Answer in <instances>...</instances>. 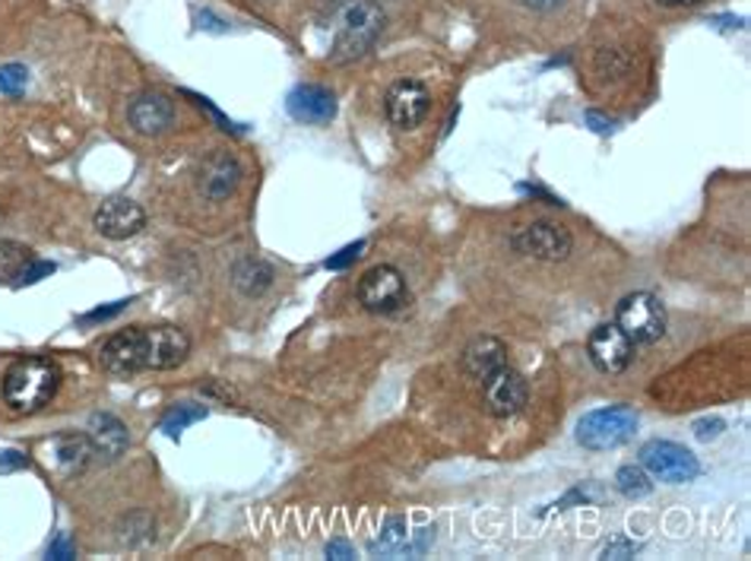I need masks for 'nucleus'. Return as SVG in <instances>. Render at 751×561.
I'll list each match as a JSON object with an SVG mask.
<instances>
[{
    "instance_id": "obj_1",
    "label": "nucleus",
    "mask_w": 751,
    "mask_h": 561,
    "mask_svg": "<svg viewBox=\"0 0 751 561\" xmlns=\"http://www.w3.org/2000/svg\"><path fill=\"white\" fill-rule=\"evenodd\" d=\"M330 26H333L330 61L346 64L361 58L378 41V35L384 33V10L374 0H333Z\"/></svg>"
},
{
    "instance_id": "obj_2",
    "label": "nucleus",
    "mask_w": 751,
    "mask_h": 561,
    "mask_svg": "<svg viewBox=\"0 0 751 561\" xmlns=\"http://www.w3.org/2000/svg\"><path fill=\"white\" fill-rule=\"evenodd\" d=\"M61 387V368L48 356H23L3 374V403L13 413H38Z\"/></svg>"
},
{
    "instance_id": "obj_3",
    "label": "nucleus",
    "mask_w": 751,
    "mask_h": 561,
    "mask_svg": "<svg viewBox=\"0 0 751 561\" xmlns=\"http://www.w3.org/2000/svg\"><path fill=\"white\" fill-rule=\"evenodd\" d=\"M637 431V413L631 406H606L587 413L577 422V441L587 451H612L634 438Z\"/></svg>"
},
{
    "instance_id": "obj_4",
    "label": "nucleus",
    "mask_w": 751,
    "mask_h": 561,
    "mask_svg": "<svg viewBox=\"0 0 751 561\" xmlns=\"http://www.w3.org/2000/svg\"><path fill=\"white\" fill-rule=\"evenodd\" d=\"M616 327L634 346H651L666 333V308L651 293H631L616 308Z\"/></svg>"
},
{
    "instance_id": "obj_5",
    "label": "nucleus",
    "mask_w": 751,
    "mask_h": 561,
    "mask_svg": "<svg viewBox=\"0 0 751 561\" xmlns=\"http://www.w3.org/2000/svg\"><path fill=\"white\" fill-rule=\"evenodd\" d=\"M359 305L371 314H396L409 305L406 276L391 264L371 266L359 279Z\"/></svg>"
},
{
    "instance_id": "obj_6",
    "label": "nucleus",
    "mask_w": 751,
    "mask_h": 561,
    "mask_svg": "<svg viewBox=\"0 0 751 561\" xmlns=\"http://www.w3.org/2000/svg\"><path fill=\"white\" fill-rule=\"evenodd\" d=\"M641 466L659 482H669V486H686V482H694L701 476V463L688 447L676 444V441H659V438L641 447Z\"/></svg>"
},
{
    "instance_id": "obj_7",
    "label": "nucleus",
    "mask_w": 751,
    "mask_h": 561,
    "mask_svg": "<svg viewBox=\"0 0 751 561\" xmlns=\"http://www.w3.org/2000/svg\"><path fill=\"white\" fill-rule=\"evenodd\" d=\"M511 244H514L517 254H526L533 261L558 264V261H564L571 254L574 238H571V231L564 229V226H558V223H529V226L514 231Z\"/></svg>"
},
{
    "instance_id": "obj_8",
    "label": "nucleus",
    "mask_w": 751,
    "mask_h": 561,
    "mask_svg": "<svg viewBox=\"0 0 751 561\" xmlns=\"http://www.w3.org/2000/svg\"><path fill=\"white\" fill-rule=\"evenodd\" d=\"M529 399L526 381L521 371H514L511 365H501L498 371H491L489 378H482V403L491 416L498 419H511L517 416Z\"/></svg>"
},
{
    "instance_id": "obj_9",
    "label": "nucleus",
    "mask_w": 751,
    "mask_h": 561,
    "mask_svg": "<svg viewBox=\"0 0 751 561\" xmlns=\"http://www.w3.org/2000/svg\"><path fill=\"white\" fill-rule=\"evenodd\" d=\"M191 353V336L175 327V324H159V327H143V359L146 371H168L188 359Z\"/></svg>"
},
{
    "instance_id": "obj_10",
    "label": "nucleus",
    "mask_w": 751,
    "mask_h": 561,
    "mask_svg": "<svg viewBox=\"0 0 751 561\" xmlns=\"http://www.w3.org/2000/svg\"><path fill=\"white\" fill-rule=\"evenodd\" d=\"M384 108H388V118H391L393 128L413 131L425 121V115L431 108V96H428V89L419 80H400V83L391 86Z\"/></svg>"
},
{
    "instance_id": "obj_11",
    "label": "nucleus",
    "mask_w": 751,
    "mask_h": 561,
    "mask_svg": "<svg viewBox=\"0 0 751 561\" xmlns=\"http://www.w3.org/2000/svg\"><path fill=\"white\" fill-rule=\"evenodd\" d=\"M98 365L108 374L128 378L136 371H146V359H143V327H128V331L115 333L105 339V346L98 349Z\"/></svg>"
},
{
    "instance_id": "obj_12",
    "label": "nucleus",
    "mask_w": 751,
    "mask_h": 561,
    "mask_svg": "<svg viewBox=\"0 0 751 561\" xmlns=\"http://www.w3.org/2000/svg\"><path fill=\"white\" fill-rule=\"evenodd\" d=\"M589 362L596 365L606 374H621L631 359H634V343L616 327V324H599L596 331L589 333L587 339Z\"/></svg>"
},
{
    "instance_id": "obj_13",
    "label": "nucleus",
    "mask_w": 751,
    "mask_h": 561,
    "mask_svg": "<svg viewBox=\"0 0 751 561\" xmlns=\"http://www.w3.org/2000/svg\"><path fill=\"white\" fill-rule=\"evenodd\" d=\"M238 184H241V163L231 153H226V150H216L213 156H206L200 171H196L200 194L206 200H213V203L231 198Z\"/></svg>"
},
{
    "instance_id": "obj_14",
    "label": "nucleus",
    "mask_w": 751,
    "mask_h": 561,
    "mask_svg": "<svg viewBox=\"0 0 751 561\" xmlns=\"http://www.w3.org/2000/svg\"><path fill=\"white\" fill-rule=\"evenodd\" d=\"M93 226H96L98 235H105L111 241H128V238H133L136 231L146 226V213L133 200L111 198L96 210Z\"/></svg>"
},
{
    "instance_id": "obj_15",
    "label": "nucleus",
    "mask_w": 751,
    "mask_h": 561,
    "mask_svg": "<svg viewBox=\"0 0 751 561\" xmlns=\"http://www.w3.org/2000/svg\"><path fill=\"white\" fill-rule=\"evenodd\" d=\"M286 108L301 124H327L336 118V96L318 83H301L289 93Z\"/></svg>"
},
{
    "instance_id": "obj_16",
    "label": "nucleus",
    "mask_w": 751,
    "mask_h": 561,
    "mask_svg": "<svg viewBox=\"0 0 751 561\" xmlns=\"http://www.w3.org/2000/svg\"><path fill=\"white\" fill-rule=\"evenodd\" d=\"M175 121V102L163 96V93H143L136 96L131 105V124L136 133H163L171 128Z\"/></svg>"
},
{
    "instance_id": "obj_17",
    "label": "nucleus",
    "mask_w": 751,
    "mask_h": 561,
    "mask_svg": "<svg viewBox=\"0 0 751 561\" xmlns=\"http://www.w3.org/2000/svg\"><path fill=\"white\" fill-rule=\"evenodd\" d=\"M86 434H90L93 454L102 457V461H118L128 451V429L121 426V419H115L108 413H96L90 419Z\"/></svg>"
},
{
    "instance_id": "obj_18",
    "label": "nucleus",
    "mask_w": 751,
    "mask_h": 561,
    "mask_svg": "<svg viewBox=\"0 0 751 561\" xmlns=\"http://www.w3.org/2000/svg\"><path fill=\"white\" fill-rule=\"evenodd\" d=\"M501 365H508V346L494 336H476L463 349V371L476 381L489 378L491 371H498Z\"/></svg>"
},
{
    "instance_id": "obj_19",
    "label": "nucleus",
    "mask_w": 751,
    "mask_h": 561,
    "mask_svg": "<svg viewBox=\"0 0 751 561\" xmlns=\"http://www.w3.org/2000/svg\"><path fill=\"white\" fill-rule=\"evenodd\" d=\"M368 552L371 556H403V552L413 556L416 542H413V533L406 527V521L403 517H391L384 524V529H381V536L368 546Z\"/></svg>"
},
{
    "instance_id": "obj_20",
    "label": "nucleus",
    "mask_w": 751,
    "mask_h": 561,
    "mask_svg": "<svg viewBox=\"0 0 751 561\" xmlns=\"http://www.w3.org/2000/svg\"><path fill=\"white\" fill-rule=\"evenodd\" d=\"M55 454H58V463L64 466L67 473H80L93 454V444H90V434L83 431H67V434H58L55 438Z\"/></svg>"
},
{
    "instance_id": "obj_21",
    "label": "nucleus",
    "mask_w": 751,
    "mask_h": 561,
    "mask_svg": "<svg viewBox=\"0 0 751 561\" xmlns=\"http://www.w3.org/2000/svg\"><path fill=\"white\" fill-rule=\"evenodd\" d=\"M231 283L241 296L258 298L263 296L270 286H273V266L263 264V261H241V264L231 270Z\"/></svg>"
},
{
    "instance_id": "obj_22",
    "label": "nucleus",
    "mask_w": 751,
    "mask_h": 561,
    "mask_svg": "<svg viewBox=\"0 0 751 561\" xmlns=\"http://www.w3.org/2000/svg\"><path fill=\"white\" fill-rule=\"evenodd\" d=\"M33 251L20 241H0V279H20V273L33 264Z\"/></svg>"
},
{
    "instance_id": "obj_23",
    "label": "nucleus",
    "mask_w": 751,
    "mask_h": 561,
    "mask_svg": "<svg viewBox=\"0 0 751 561\" xmlns=\"http://www.w3.org/2000/svg\"><path fill=\"white\" fill-rule=\"evenodd\" d=\"M200 419H206V406H196V403H175L163 419V431L168 438H178L188 426H194Z\"/></svg>"
},
{
    "instance_id": "obj_24",
    "label": "nucleus",
    "mask_w": 751,
    "mask_h": 561,
    "mask_svg": "<svg viewBox=\"0 0 751 561\" xmlns=\"http://www.w3.org/2000/svg\"><path fill=\"white\" fill-rule=\"evenodd\" d=\"M616 486H619L621 496L631 498V501L647 498L654 492V482H651V476H647L644 466H621L619 476H616Z\"/></svg>"
},
{
    "instance_id": "obj_25",
    "label": "nucleus",
    "mask_w": 751,
    "mask_h": 561,
    "mask_svg": "<svg viewBox=\"0 0 751 561\" xmlns=\"http://www.w3.org/2000/svg\"><path fill=\"white\" fill-rule=\"evenodd\" d=\"M29 83V70L23 64H3L0 67V93L7 96H20Z\"/></svg>"
},
{
    "instance_id": "obj_26",
    "label": "nucleus",
    "mask_w": 751,
    "mask_h": 561,
    "mask_svg": "<svg viewBox=\"0 0 751 561\" xmlns=\"http://www.w3.org/2000/svg\"><path fill=\"white\" fill-rule=\"evenodd\" d=\"M596 498H603V492H599L596 486H581V489L568 492V496L561 498V501H556L552 508H556V511H568L571 504H581V501L587 504V501H596Z\"/></svg>"
},
{
    "instance_id": "obj_27",
    "label": "nucleus",
    "mask_w": 751,
    "mask_h": 561,
    "mask_svg": "<svg viewBox=\"0 0 751 561\" xmlns=\"http://www.w3.org/2000/svg\"><path fill=\"white\" fill-rule=\"evenodd\" d=\"M361 251H365V241H356V244H346L336 258H330L327 261V270H346L349 264H356L361 258Z\"/></svg>"
},
{
    "instance_id": "obj_28",
    "label": "nucleus",
    "mask_w": 751,
    "mask_h": 561,
    "mask_svg": "<svg viewBox=\"0 0 751 561\" xmlns=\"http://www.w3.org/2000/svg\"><path fill=\"white\" fill-rule=\"evenodd\" d=\"M55 273V264H48V261H33V264L26 266L23 273H20V286H29V283H38L41 276H51Z\"/></svg>"
},
{
    "instance_id": "obj_29",
    "label": "nucleus",
    "mask_w": 751,
    "mask_h": 561,
    "mask_svg": "<svg viewBox=\"0 0 751 561\" xmlns=\"http://www.w3.org/2000/svg\"><path fill=\"white\" fill-rule=\"evenodd\" d=\"M637 552V542H631V539H612L606 549H603V559H631Z\"/></svg>"
},
{
    "instance_id": "obj_30",
    "label": "nucleus",
    "mask_w": 751,
    "mask_h": 561,
    "mask_svg": "<svg viewBox=\"0 0 751 561\" xmlns=\"http://www.w3.org/2000/svg\"><path fill=\"white\" fill-rule=\"evenodd\" d=\"M131 301H111L108 308H96V311H90V314H83V324H96V321H108V318H115V314H121L124 308H128Z\"/></svg>"
},
{
    "instance_id": "obj_31",
    "label": "nucleus",
    "mask_w": 751,
    "mask_h": 561,
    "mask_svg": "<svg viewBox=\"0 0 751 561\" xmlns=\"http://www.w3.org/2000/svg\"><path fill=\"white\" fill-rule=\"evenodd\" d=\"M723 429H726L723 419H701V422H694V434H698L701 441H714V438H719V431Z\"/></svg>"
},
{
    "instance_id": "obj_32",
    "label": "nucleus",
    "mask_w": 751,
    "mask_h": 561,
    "mask_svg": "<svg viewBox=\"0 0 751 561\" xmlns=\"http://www.w3.org/2000/svg\"><path fill=\"white\" fill-rule=\"evenodd\" d=\"M48 559H58V561L76 559V552H73V546L67 542V536H58V539L51 542V549H48Z\"/></svg>"
},
{
    "instance_id": "obj_33",
    "label": "nucleus",
    "mask_w": 751,
    "mask_h": 561,
    "mask_svg": "<svg viewBox=\"0 0 751 561\" xmlns=\"http://www.w3.org/2000/svg\"><path fill=\"white\" fill-rule=\"evenodd\" d=\"M327 559H356V549L343 539H333L327 542Z\"/></svg>"
},
{
    "instance_id": "obj_34",
    "label": "nucleus",
    "mask_w": 751,
    "mask_h": 561,
    "mask_svg": "<svg viewBox=\"0 0 751 561\" xmlns=\"http://www.w3.org/2000/svg\"><path fill=\"white\" fill-rule=\"evenodd\" d=\"M526 7H533V10H539V13H546V10H556V7H561L564 0H523Z\"/></svg>"
},
{
    "instance_id": "obj_35",
    "label": "nucleus",
    "mask_w": 751,
    "mask_h": 561,
    "mask_svg": "<svg viewBox=\"0 0 751 561\" xmlns=\"http://www.w3.org/2000/svg\"><path fill=\"white\" fill-rule=\"evenodd\" d=\"M587 121L593 124V131H599V133H606V131H612V124L609 121H603L596 111H587Z\"/></svg>"
},
{
    "instance_id": "obj_36",
    "label": "nucleus",
    "mask_w": 751,
    "mask_h": 561,
    "mask_svg": "<svg viewBox=\"0 0 751 561\" xmlns=\"http://www.w3.org/2000/svg\"><path fill=\"white\" fill-rule=\"evenodd\" d=\"M20 463H26V461H20V454H3V461H0V469H10V466H20Z\"/></svg>"
},
{
    "instance_id": "obj_37",
    "label": "nucleus",
    "mask_w": 751,
    "mask_h": 561,
    "mask_svg": "<svg viewBox=\"0 0 751 561\" xmlns=\"http://www.w3.org/2000/svg\"><path fill=\"white\" fill-rule=\"evenodd\" d=\"M663 7H688V3H698V0H659Z\"/></svg>"
}]
</instances>
